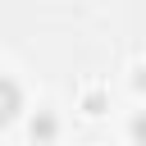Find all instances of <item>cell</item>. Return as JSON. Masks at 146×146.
<instances>
[{
  "label": "cell",
  "mask_w": 146,
  "mask_h": 146,
  "mask_svg": "<svg viewBox=\"0 0 146 146\" xmlns=\"http://www.w3.org/2000/svg\"><path fill=\"white\" fill-rule=\"evenodd\" d=\"M132 87H137V91H146V68H137V78H132Z\"/></svg>",
  "instance_id": "cell-5"
},
{
  "label": "cell",
  "mask_w": 146,
  "mask_h": 146,
  "mask_svg": "<svg viewBox=\"0 0 146 146\" xmlns=\"http://www.w3.org/2000/svg\"><path fill=\"white\" fill-rule=\"evenodd\" d=\"M128 132H132V141H137V146H146V110H137V114H132Z\"/></svg>",
  "instance_id": "cell-2"
},
{
  "label": "cell",
  "mask_w": 146,
  "mask_h": 146,
  "mask_svg": "<svg viewBox=\"0 0 146 146\" xmlns=\"http://www.w3.org/2000/svg\"><path fill=\"white\" fill-rule=\"evenodd\" d=\"M5 100H9L5 119H14V114H18V82H14V78H5Z\"/></svg>",
  "instance_id": "cell-3"
},
{
  "label": "cell",
  "mask_w": 146,
  "mask_h": 146,
  "mask_svg": "<svg viewBox=\"0 0 146 146\" xmlns=\"http://www.w3.org/2000/svg\"><path fill=\"white\" fill-rule=\"evenodd\" d=\"M82 110L87 114H105V96L100 91H82Z\"/></svg>",
  "instance_id": "cell-4"
},
{
  "label": "cell",
  "mask_w": 146,
  "mask_h": 146,
  "mask_svg": "<svg viewBox=\"0 0 146 146\" xmlns=\"http://www.w3.org/2000/svg\"><path fill=\"white\" fill-rule=\"evenodd\" d=\"M55 132H59V123H55V114H46V110H41V114L32 119V137H36V141H50Z\"/></svg>",
  "instance_id": "cell-1"
}]
</instances>
